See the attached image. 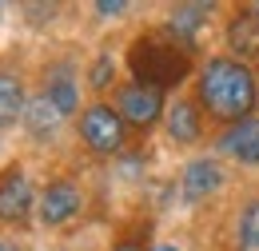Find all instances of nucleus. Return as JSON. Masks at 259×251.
Masks as SVG:
<instances>
[{
    "label": "nucleus",
    "instance_id": "1",
    "mask_svg": "<svg viewBox=\"0 0 259 251\" xmlns=\"http://www.w3.org/2000/svg\"><path fill=\"white\" fill-rule=\"evenodd\" d=\"M195 92H199V104L215 120H231V124L251 120V108H255V100H259L251 68L243 60H235V56H211V60L199 68Z\"/></svg>",
    "mask_w": 259,
    "mask_h": 251
},
{
    "label": "nucleus",
    "instance_id": "2",
    "mask_svg": "<svg viewBox=\"0 0 259 251\" xmlns=\"http://www.w3.org/2000/svg\"><path fill=\"white\" fill-rule=\"evenodd\" d=\"M128 68L132 76L148 88H176L188 80V52L176 44H163L156 36H140L128 48Z\"/></svg>",
    "mask_w": 259,
    "mask_h": 251
},
{
    "label": "nucleus",
    "instance_id": "3",
    "mask_svg": "<svg viewBox=\"0 0 259 251\" xmlns=\"http://www.w3.org/2000/svg\"><path fill=\"white\" fill-rule=\"evenodd\" d=\"M80 140L96 156H116L124 148V140H128V124H124V116L112 104L96 100V104H88L80 112Z\"/></svg>",
    "mask_w": 259,
    "mask_h": 251
},
{
    "label": "nucleus",
    "instance_id": "4",
    "mask_svg": "<svg viewBox=\"0 0 259 251\" xmlns=\"http://www.w3.org/2000/svg\"><path fill=\"white\" fill-rule=\"evenodd\" d=\"M116 112L124 116V124L152 128L167 108H163V92H160V88H148V84L132 80V84H124L120 96H116Z\"/></svg>",
    "mask_w": 259,
    "mask_h": 251
},
{
    "label": "nucleus",
    "instance_id": "5",
    "mask_svg": "<svg viewBox=\"0 0 259 251\" xmlns=\"http://www.w3.org/2000/svg\"><path fill=\"white\" fill-rule=\"evenodd\" d=\"M80 207H84V191L76 188L72 180H52L48 188L40 191V199H36V216H40L44 227H60V223H68Z\"/></svg>",
    "mask_w": 259,
    "mask_h": 251
},
{
    "label": "nucleus",
    "instance_id": "6",
    "mask_svg": "<svg viewBox=\"0 0 259 251\" xmlns=\"http://www.w3.org/2000/svg\"><path fill=\"white\" fill-rule=\"evenodd\" d=\"M36 207L32 184L24 168H8L0 176V223H24Z\"/></svg>",
    "mask_w": 259,
    "mask_h": 251
},
{
    "label": "nucleus",
    "instance_id": "7",
    "mask_svg": "<svg viewBox=\"0 0 259 251\" xmlns=\"http://www.w3.org/2000/svg\"><path fill=\"white\" fill-rule=\"evenodd\" d=\"M220 184H224V168H220L215 159H207V156L192 159V163L184 168V176H180V191H184L188 203H199V199L215 195Z\"/></svg>",
    "mask_w": 259,
    "mask_h": 251
},
{
    "label": "nucleus",
    "instance_id": "8",
    "mask_svg": "<svg viewBox=\"0 0 259 251\" xmlns=\"http://www.w3.org/2000/svg\"><path fill=\"white\" fill-rule=\"evenodd\" d=\"M220 152L231 156L235 163H247V168H259V120H243V124H231L220 136Z\"/></svg>",
    "mask_w": 259,
    "mask_h": 251
},
{
    "label": "nucleus",
    "instance_id": "9",
    "mask_svg": "<svg viewBox=\"0 0 259 251\" xmlns=\"http://www.w3.org/2000/svg\"><path fill=\"white\" fill-rule=\"evenodd\" d=\"M163 128H167V140H171V144H195V140H199V108H195L192 100L167 104Z\"/></svg>",
    "mask_w": 259,
    "mask_h": 251
},
{
    "label": "nucleus",
    "instance_id": "10",
    "mask_svg": "<svg viewBox=\"0 0 259 251\" xmlns=\"http://www.w3.org/2000/svg\"><path fill=\"white\" fill-rule=\"evenodd\" d=\"M24 108H28V96L16 72L0 68V128H12L16 120H24Z\"/></svg>",
    "mask_w": 259,
    "mask_h": 251
},
{
    "label": "nucleus",
    "instance_id": "11",
    "mask_svg": "<svg viewBox=\"0 0 259 251\" xmlns=\"http://www.w3.org/2000/svg\"><path fill=\"white\" fill-rule=\"evenodd\" d=\"M227 44H231L235 60L259 56V16L255 12H239V16L227 24Z\"/></svg>",
    "mask_w": 259,
    "mask_h": 251
},
{
    "label": "nucleus",
    "instance_id": "12",
    "mask_svg": "<svg viewBox=\"0 0 259 251\" xmlns=\"http://www.w3.org/2000/svg\"><path fill=\"white\" fill-rule=\"evenodd\" d=\"M60 120H64V116L48 104V96L40 92V96L28 100V108H24V120H20V124L28 128V136H32V140H48V136H56Z\"/></svg>",
    "mask_w": 259,
    "mask_h": 251
},
{
    "label": "nucleus",
    "instance_id": "13",
    "mask_svg": "<svg viewBox=\"0 0 259 251\" xmlns=\"http://www.w3.org/2000/svg\"><path fill=\"white\" fill-rule=\"evenodd\" d=\"M44 96H48V104H52L60 116H72V112L80 108V88H76V80H72L68 72H52L48 84H44Z\"/></svg>",
    "mask_w": 259,
    "mask_h": 251
},
{
    "label": "nucleus",
    "instance_id": "14",
    "mask_svg": "<svg viewBox=\"0 0 259 251\" xmlns=\"http://www.w3.org/2000/svg\"><path fill=\"white\" fill-rule=\"evenodd\" d=\"M207 16H211V8H207V4H184V8H176V12H171L167 32H171V36H180V40H184V48L192 52V36H195V28H199Z\"/></svg>",
    "mask_w": 259,
    "mask_h": 251
},
{
    "label": "nucleus",
    "instance_id": "15",
    "mask_svg": "<svg viewBox=\"0 0 259 251\" xmlns=\"http://www.w3.org/2000/svg\"><path fill=\"white\" fill-rule=\"evenodd\" d=\"M239 251H259V199H251L243 212H239Z\"/></svg>",
    "mask_w": 259,
    "mask_h": 251
},
{
    "label": "nucleus",
    "instance_id": "16",
    "mask_svg": "<svg viewBox=\"0 0 259 251\" xmlns=\"http://www.w3.org/2000/svg\"><path fill=\"white\" fill-rule=\"evenodd\" d=\"M112 80H116V60L104 52V56H96L92 72H88V84H92V88H108Z\"/></svg>",
    "mask_w": 259,
    "mask_h": 251
},
{
    "label": "nucleus",
    "instance_id": "17",
    "mask_svg": "<svg viewBox=\"0 0 259 251\" xmlns=\"http://www.w3.org/2000/svg\"><path fill=\"white\" fill-rule=\"evenodd\" d=\"M96 12H100V16H124V12H128V4H124V0H116V4L100 0V4H96Z\"/></svg>",
    "mask_w": 259,
    "mask_h": 251
},
{
    "label": "nucleus",
    "instance_id": "18",
    "mask_svg": "<svg viewBox=\"0 0 259 251\" xmlns=\"http://www.w3.org/2000/svg\"><path fill=\"white\" fill-rule=\"evenodd\" d=\"M0 251H24L16 239H8V235H0Z\"/></svg>",
    "mask_w": 259,
    "mask_h": 251
},
{
    "label": "nucleus",
    "instance_id": "19",
    "mask_svg": "<svg viewBox=\"0 0 259 251\" xmlns=\"http://www.w3.org/2000/svg\"><path fill=\"white\" fill-rule=\"evenodd\" d=\"M116 251H140V243H132V239H128V243H120Z\"/></svg>",
    "mask_w": 259,
    "mask_h": 251
},
{
    "label": "nucleus",
    "instance_id": "20",
    "mask_svg": "<svg viewBox=\"0 0 259 251\" xmlns=\"http://www.w3.org/2000/svg\"><path fill=\"white\" fill-rule=\"evenodd\" d=\"M152 251H180V247H171V243H160V247H152Z\"/></svg>",
    "mask_w": 259,
    "mask_h": 251
},
{
    "label": "nucleus",
    "instance_id": "21",
    "mask_svg": "<svg viewBox=\"0 0 259 251\" xmlns=\"http://www.w3.org/2000/svg\"><path fill=\"white\" fill-rule=\"evenodd\" d=\"M251 12H255V16H259V4H255V8H251Z\"/></svg>",
    "mask_w": 259,
    "mask_h": 251
}]
</instances>
